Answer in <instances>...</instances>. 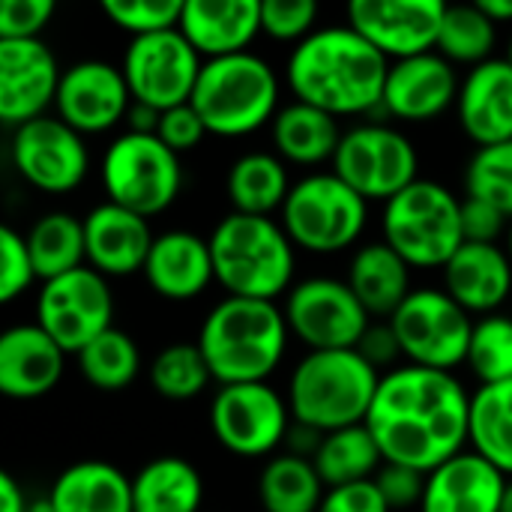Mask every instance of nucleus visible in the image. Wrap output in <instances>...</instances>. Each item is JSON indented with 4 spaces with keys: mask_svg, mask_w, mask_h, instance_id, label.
Returning a JSON list of instances; mask_svg holds the SVG:
<instances>
[{
    "mask_svg": "<svg viewBox=\"0 0 512 512\" xmlns=\"http://www.w3.org/2000/svg\"><path fill=\"white\" fill-rule=\"evenodd\" d=\"M366 429L384 462L432 474L471 444V396L453 372L405 363L384 372Z\"/></svg>",
    "mask_w": 512,
    "mask_h": 512,
    "instance_id": "f257e3e1",
    "label": "nucleus"
},
{
    "mask_svg": "<svg viewBox=\"0 0 512 512\" xmlns=\"http://www.w3.org/2000/svg\"><path fill=\"white\" fill-rule=\"evenodd\" d=\"M390 60L348 24L318 27L291 48L285 78L297 102L333 117L384 114Z\"/></svg>",
    "mask_w": 512,
    "mask_h": 512,
    "instance_id": "f03ea898",
    "label": "nucleus"
},
{
    "mask_svg": "<svg viewBox=\"0 0 512 512\" xmlns=\"http://www.w3.org/2000/svg\"><path fill=\"white\" fill-rule=\"evenodd\" d=\"M288 321L273 300L225 297L198 330V348L219 387L267 384L288 351Z\"/></svg>",
    "mask_w": 512,
    "mask_h": 512,
    "instance_id": "7ed1b4c3",
    "label": "nucleus"
},
{
    "mask_svg": "<svg viewBox=\"0 0 512 512\" xmlns=\"http://www.w3.org/2000/svg\"><path fill=\"white\" fill-rule=\"evenodd\" d=\"M216 285L228 297L273 300L294 288L297 246L270 216L228 213L210 231Z\"/></svg>",
    "mask_w": 512,
    "mask_h": 512,
    "instance_id": "20e7f679",
    "label": "nucleus"
},
{
    "mask_svg": "<svg viewBox=\"0 0 512 512\" xmlns=\"http://www.w3.org/2000/svg\"><path fill=\"white\" fill-rule=\"evenodd\" d=\"M381 378L384 375L357 348L309 351L288 381L291 417L321 435L363 426Z\"/></svg>",
    "mask_w": 512,
    "mask_h": 512,
    "instance_id": "39448f33",
    "label": "nucleus"
},
{
    "mask_svg": "<svg viewBox=\"0 0 512 512\" xmlns=\"http://www.w3.org/2000/svg\"><path fill=\"white\" fill-rule=\"evenodd\" d=\"M189 102L210 135L243 138L279 114V75L252 51L204 60Z\"/></svg>",
    "mask_w": 512,
    "mask_h": 512,
    "instance_id": "423d86ee",
    "label": "nucleus"
},
{
    "mask_svg": "<svg viewBox=\"0 0 512 512\" xmlns=\"http://www.w3.org/2000/svg\"><path fill=\"white\" fill-rule=\"evenodd\" d=\"M381 234L411 270H444L465 246L462 198L438 180H417L384 204Z\"/></svg>",
    "mask_w": 512,
    "mask_h": 512,
    "instance_id": "0eeeda50",
    "label": "nucleus"
},
{
    "mask_svg": "<svg viewBox=\"0 0 512 512\" xmlns=\"http://www.w3.org/2000/svg\"><path fill=\"white\" fill-rule=\"evenodd\" d=\"M279 216L297 249L312 255H336L363 237L369 201L333 171H312L291 186Z\"/></svg>",
    "mask_w": 512,
    "mask_h": 512,
    "instance_id": "6e6552de",
    "label": "nucleus"
},
{
    "mask_svg": "<svg viewBox=\"0 0 512 512\" xmlns=\"http://www.w3.org/2000/svg\"><path fill=\"white\" fill-rule=\"evenodd\" d=\"M99 174L108 201L144 219L165 213L183 189L180 156L156 135H117L102 156Z\"/></svg>",
    "mask_w": 512,
    "mask_h": 512,
    "instance_id": "1a4fd4ad",
    "label": "nucleus"
},
{
    "mask_svg": "<svg viewBox=\"0 0 512 512\" xmlns=\"http://www.w3.org/2000/svg\"><path fill=\"white\" fill-rule=\"evenodd\" d=\"M333 174L366 201L387 204L420 180V156L402 129L369 120L345 129L333 156Z\"/></svg>",
    "mask_w": 512,
    "mask_h": 512,
    "instance_id": "9d476101",
    "label": "nucleus"
},
{
    "mask_svg": "<svg viewBox=\"0 0 512 512\" xmlns=\"http://www.w3.org/2000/svg\"><path fill=\"white\" fill-rule=\"evenodd\" d=\"M390 327L411 366L453 372L468 360L474 321L444 288H414Z\"/></svg>",
    "mask_w": 512,
    "mask_h": 512,
    "instance_id": "9b49d317",
    "label": "nucleus"
},
{
    "mask_svg": "<svg viewBox=\"0 0 512 512\" xmlns=\"http://www.w3.org/2000/svg\"><path fill=\"white\" fill-rule=\"evenodd\" d=\"M285 321L297 342L309 351L357 348L372 324V315L354 297L345 279L309 276L285 297Z\"/></svg>",
    "mask_w": 512,
    "mask_h": 512,
    "instance_id": "f8f14e48",
    "label": "nucleus"
},
{
    "mask_svg": "<svg viewBox=\"0 0 512 512\" xmlns=\"http://www.w3.org/2000/svg\"><path fill=\"white\" fill-rule=\"evenodd\" d=\"M120 69L132 102L168 111L192 99L204 60L180 33V27H174L129 39Z\"/></svg>",
    "mask_w": 512,
    "mask_h": 512,
    "instance_id": "ddd939ff",
    "label": "nucleus"
},
{
    "mask_svg": "<svg viewBox=\"0 0 512 512\" xmlns=\"http://www.w3.org/2000/svg\"><path fill=\"white\" fill-rule=\"evenodd\" d=\"M36 324L66 351L78 354L105 330H111L114 297L102 273L78 267L66 276L42 282L36 294Z\"/></svg>",
    "mask_w": 512,
    "mask_h": 512,
    "instance_id": "4468645a",
    "label": "nucleus"
},
{
    "mask_svg": "<svg viewBox=\"0 0 512 512\" xmlns=\"http://www.w3.org/2000/svg\"><path fill=\"white\" fill-rule=\"evenodd\" d=\"M294 426L288 399L270 384L219 387L210 402V429L216 441L243 459L270 456L279 450Z\"/></svg>",
    "mask_w": 512,
    "mask_h": 512,
    "instance_id": "2eb2a0df",
    "label": "nucleus"
},
{
    "mask_svg": "<svg viewBox=\"0 0 512 512\" xmlns=\"http://www.w3.org/2000/svg\"><path fill=\"white\" fill-rule=\"evenodd\" d=\"M9 156L21 180L48 195L78 189L90 168L84 135L48 114L12 129Z\"/></svg>",
    "mask_w": 512,
    "mask_h": 512,
    "instance_id": "dca6fc26",
    "label": "nucleus"
},
{
    "mask_svg": "<svg viewBox=\"0 0 512 512\" xmlns=\"http://www.w3.org/2000/svg\"><path fill=\"white\" fill-rule=\"evenodd\" d=\"M444 12L441 0H351L345 24L387 60H408L435 51Z\"/></svg>",
    "mask_w": 512,
    "mask_h": 512,
    "instance_id": "f3484780",
    "label": "nucleus"
},
{
    "mask_svg": "<svg viewBox=\"0 0 512 512\" xmlns=\"http://www.w3.org/2000/svg\"><path fill=\"white\" fill-rule=\"evenodd\" d=\"M132 93L123 69L108 60H78L60 75L54 111L81 135H99L126 120Z\"/></svg>",
    "mask_w": 512,
    "mask_h": 512,
    "instance_id": "a211bd4d",
    "label": "nucleus"
},
{
    "mask_svg": "<svg viewBox=\"0 0 512 512\" xmlns=\"http://www.w3.org/2000/svg\"><path fill=\"white\" fill-rule=\"evenodd\" d=\"M63 69L42 39H0V120L18 129L48 114Z\"/></svg>",
    "mask_w": 512,
    "mask_h": 512,
    "instance_id": "6ab92c4d",
    "label": "nucleus"
},
{
    "mask_svg": "<svg viewBox=\"0 0 512 512\" xmlns=\"http://www.w3.org/2000/svg\"><path fill=\"white\" fill-rule=\"evenodd\" d=\"M456 66L438 51L396 60L384 84V114L405 123H426L441 117L459 99Z\"/></svg>",
    "mask_w": 512,
    "mask_h": 512,
    "instance_id": "aec40b11",
    "label": "nucleus"
},
{
    "mask_svg": "<svg viewBox=\"0 0 512 512\" xmlns=\"http://www.w3.org/2000/svg\"><path fill=\"white\" fill-rule=\"evenodd\" d=\"M66 366V351L33 321L15 324L0 336V393L15 402L48 396Z\"/></svg>",
    "mask_w": 512,
    "mask_h": 512,
    "instance_id": "412c9836",
    "label": "nucleus"
},
{
    "mask_svg": "<svg viewBox=\"0 0 512 512\" xmlns=\"http://www.w3.org/2000/svg\"><path fill=\"white\" fill-rule=\"evenodd\" d=\"M153 240L156 234L150 231V222L120 204L102 201L84 216L87 267L102 276L144 273Z\"/></svg>",
    "mask_w": 512,
    "mask_h": 512,
    "instance_id": "4be33fe9",
    "label": "nucleus"
},
{
    "mask_svg": "<svg viewBox=\"0 0 512 512\" xmlns=\"http://www.w3.org/2000/svg\"><path fill=\"white\" fill-rule=\"evenodd\" d=\"M144 279L162 300L186 303L201 297L210 282H216L210 240L183 228L156 234L144 264Z\"/></svg>",
    "mask_w": 512,
    "mask_h": 512,
    "instance_id": "5701e85b",
    "label": "nucleus"
},
{
    "mask_svg": "<svg viewBox=\"0 0 512 512\" xmlns=\"http://www.w3.org/2000/svg\"><path fill=\"white\" fill-rule=\"evenodd\" d=\"M459 123L477 147L512 141V66L492 57L474 66L459 87Z\"/></svg>",
    "mask_w": 512,
    "mask_h": 512,
    "instance_id": "b1692460",
    "label": "nucleus"
},
{
    "mask_svg": "<svg viewBox=\"0 0 512 512\" xmlns=\"http://www.w3.org/2000/svg\"><path fill=\"white\" fill-rule=\"evenodd\" d=\"M180 33L201 54V60H219L249 51L261 33L258 0H186L180 15Z\"/></svg>",
    "mask_w": 512,
    "mask_h": 512,
    "instance_id": "393cba45",
    "label": "nucleus"
},
{
    "mask_svg": "<svg viewBox=\"0 0 512 512\" xmlns=\"http://www.w3.org/2000/svg\"><path fill=\"white\" fill-rule=\"evenodd\" d=\"M444 291L468 315H498L512 294V261L504 246L465 243L441 270Z\"/></svg>",
    "mask_w": 512,
    "mask_h": 512,
    "instance_id": "a878e982",
    "label": "nucleus"
},
{
    "mask_svg": "<svg viewBox=\"0 0 512 512\" xmlns=\"http://www.w3.org/2000/svg\"><path fill=\"white\" fill-rule=\"evenodd\" d=\"M507 483L495 465L465 450L426 477L420 512H501Z\"/></svg>",
    "mask_w": 512,
    "mask_h": 512,
    "instance_id": "bb28decb",
    "label": "nucleus"
},
{
    "mask_svg": "<svg viewBox=\"0 0 512 512\" xmlns=\"http://www.w3.org/2000/svg\"><path fill=\"white\" fill-rule=\"evenodd\" d=\"M354 297L372 315V321H390L396 309L411 297V267L384 240L363 243L348 264L345 276Z\"/></svg>",
    "mask_w": 512,
    "mask_h": 512,
    "instance_id": "cd10ccee",
    "label": "nucleus"
},
{
    "mask_svg": "<svg viewBox=\"0 0 512 512\" xmlns=\"http://www.w3.org/2000/svg\"><path fill=\"white\" fill-rule=\"evenodd\" d=\"M339 117L306 105V102H288L279 108V114L270 123V138L276 147V156L285 165L315 168L324 162H333L339 141H342Z\"/></svg>",
    "mask_w": 512,
    "mask_h": 512,
    "instance_id": "c85d7f7f",
    "label": "nucleus"
},
{
    "mask_svg": "<svg viewBox=\"0 0 512 512\" xmlns=\"http://www.w3.org/2000/svg\"><path fill=\"white\" fill-rule=\"evenodd\" d=\"M54 512H135L132 480L108 462H75L51 486Z\"/></svg>",
    "mask_w": 512,
    "mask_h": 512,
    "instance_id": "c756f323",
    "label": "nucleus"
},
{
    "mask_svg": "<svg viewBox=\"0 0 512 512\" xmlns=\"http://www.w3.org/2000/svg\"><path fill=\"white\" fill-rule=\"evenodd\" d=\"M291 177L288 165L276 153L252 150L234 159L225 177V192L234 207V213L243 216H270L282 213L288 192H291Z\"/></svg>",
    "mask_w": 512,
    "mask_h": 512,
    "instance_id": "7c9ffc66",
    "label": "nucleus"
},
{
    "mask_svg": "<svg viewBox=\"0 0 512 512\" xmlns=\"http://www.w3.org/2000/svg\"><path fill=\"white\" fill-rule=\"evenodd\" d=\"M204 480L180 456H159L132 477L135 512H201Z\"/></svg>",
    "mask_w": 512,
    "mask_h": 512,
    "instance_id": "2f4dec72",
    "label": "nucleus"
},
{
    "mask_svg": "<svg viewBox=\"0 0 512 512\" xmlns=\"http://www.w3.org/2000/svg\"><path fill=\"white\" fill-rule=\"evenodd\" d=\"M24 243H27L39 282H51L78 267H87L84 264L87 261L84 219H75L72 213L54 210V213L39 216L24 234Z\"/></svg>",
    "mask_w": 512,
    "mask_h": 512,
    "instance_id": "473e14b6",
    "label": "nucleus"
},
{
    "mask_svg": "<svg viewBox=\"0 0 512 512\" xmlns=\"http://www.w3.org/2000/svg\"><path fill=\"white\" fill-rule=\"evenodd\" d=\"M312 465L327 489H339V486L375 480L378 471L384 468V453L363 423L324 435Z\"/></svg>",
    "mask_w": 512,
    "mask_h": 512,
    "instance_id": "72a5a7b5",
    "label": "nucleus"
},
{
    "mask_svg": "<svg viewBox=\"0 0 512 512\" xmlns=\"http://www.w3.org/2000/svg\"><path fill=\"white\" fill-rule=\"evenodd\" d=\"M327 495L312 459L291 453L273 456L258 477V501L264 512H318Z\"/></svg>",
    "mask_w": 512,
    "mask_h": 512,
    "instance_id": "f704fd0d",
    "label": "nucleus"
},
{
    "mask_svg": "<svg viewBox=\"0 0 512 512\" xmlns=\"http://www.w3.org/2000/svg\"><path fill=\"white\" fill-rule=\"evenodd\" d=\"M471 447L512 480V381L480 387L471 396Z\"/></svg>",
    "mask_w": 512,
    "mask_h": 512,
    "instance_id": "c9c22d12",
    "label": "nucleus"
},
{
    "mask_svg": "<svg viewBox=\"0 0 512 512\" xmlns=\"http://www.w3.org/2000/svg\"><path fill=\"white\" fill-rule=\"evenodd\" d=\"M81 378L102 393H120L135 384L141 372V351L126 330H105L87 348L75 354Z\"/></svg>",
    "mask_w": 512,
    "mask_h": 512,
    "instance_id": "e433bc0d",
    "label": "nucleus"
},
{
    "mask_svg": "<svg viewBox=\"0 0 512 512\" xmlns=\"http://www.w3.org/2000/svg\"><path fill=\"white\" fill-rule=\"evenodd\" d=\"M495 42H498V24L489 15H483V9L477 3H456L447 6L444 12L435 51L447 57L453 66L462 63L474 69L492 60Z\"/></svg>",
    "mask_w": 512,
    "mask_h": 512,
    "instance_id": "4c0bfd02",
    "label": "nucleus"
},
{
    "mask_svg": "<svg viewBox=\"0 0 512 512\" xmlns=\"http://www.w3.org/2000/svg\"><path fill=\"white\" fill-rule=\"evenodd\" d=\"M213 381L210 366L198 345L177 342L162 348L150 363V387L168 402H189Z\"/></svg>",
    "mask_w": 512,
    "mask_h": 512,
    "instance_id": "58836bf2",
    "label": "nucleus"
},
{
    "mask_svg": "<svg viewBox=\"0 0 512 512\" xmlns=\"http://www.w3.org/2000/svg\"><path fill=\"white\" fill-rule=\"evenodd\" d=\"M465 366L480 381V387L512 381V318L486 315L474 321Z\"/></svg>",
    "mask_w": 512,
    "mask_h": 512,
    "instance_id": "ea45409f",
    "label": "nucleus"
},
{
    "mask_svg": "<svg viewBox=\"0 0 512 512\" xmlns=\"http://www.w3.org/2000/svg\"><path fill=\"white\" fill-rule=\"evenodd\" d=\"M465 198L498 207L512 222V141L474 150L465 168Z\"/></svg>",
    "mask_w": 512,
    "mask_h": 512,
    "instance_id": "a19ab883",
    "label": "nucleus"
},
{
    "mask_svg": "<svg viewBox=\"0 0 512 512\" xmlns=\"http://www.w3.org/2000/svg\"><path fill=\"white\" fill-rule=\"evenodd\" d=\"M102 9L111 18V24L132 33V39L159 30H174L180 27L183 15L180 0H108Z\"/></svg>",
    "mask_w": 512,
    "mask_h": 512,
    "instance_id": "79ce46f5",
    "label": "nucleus"
},
{
    "mask_svg": "<svg viewBox=\"0 0 512 512\" xmlns=\"http://www.w3.org/2000/svg\"><path fill=\"white\" fill-rule=\"evenodd\" d=\"M318 3L315 0H264L261 3V33L276 42L300 45L318 27Z\"/></svg>",
    "mask_w": 512,
    "mask_h": 512,
    "instance_id": "37998d69",
    "label": "nucleus"
},
{
    "mask_svg": "<svg viewBox=\"0 0 512 512\" xmlns=\"http://www.w3.org/2000/svg\"><path fill=\"white\" fill-rule=\"evenodd\" d=\"M0 264V303H12L39 279L24 234L15 228H0Z\"/></svg>",
    "mask_w": 512,
    "mask_h": 512,
    "instance_id": "c03bdc74",
    "label": "nucleus"
},
{
    "mask_svg": "<svg viewBox=\"0 0 512 512\" xmlns=\"http://www.w3.org/2000/svg\"><path fill=\"white\" fill-rule=\"evenodd\" d=\"M426 477L423 471H414V468H405V465H393V462H384V468L378 471L375 477V486L381 492V498L387 501L390 512L402 510H420L423 504V495H426Z\"/></svg>",
    "mask_w": 512,
    "mask_h": 512,
    "instance_id": "a18cd8bd",
    "label": "nucleus"
},
{
    "mask_svg": "<svg viewBox=\"0 0 512 512\" xmlns=\"http://www.w3.org/2000/svg\"><path fill=\"white\" fill-rule=\"evenodd\" d=\"M54 18L51 0H3L0 39H39Z\"/></svg>",
    "mask_w": 512,
    "mask_h": 512,
    "instance_id": "49530a36",
    "label": "nucleus"
},
{
    "mask_svg": "<svg viewBox=\"0 0 512 512\" xmlns=\"http://www.w3.org/2000/svg\"><path fill=\"white\" fill-rule=\"evenodd\" d=\"M207 135H210V132H207V126H204V120L198 117V111L192 108V102L162 111L159 129H156V138H159L165 147H171L177 156L195 150Z\"/></svg>",
    "mask_w": 512,
    "mask_h": 512,
    "instance_id": "de8ad7c7",
    "label": "nucleus"
},
{
    "mask_svg": "<svg viewBox=\"0 0 512 512\" xmlns=\"http://www.w3.org/2000/svg\"><path fill=\"white\" fill-rule=\"evenodd\" d=\"M510 231V219L477 198H462V237L465 243H486V246H501V240Z\"/></svg>",
    "mask_w": 512,
    "mask_h": 512,
    "instance_id": "09e8293b",
    "label": "nucleus"
},
{
    "mask_svg": "<svg viewBox=\"0 0 512 512\" xmlns=\"http://www.w3.org/2000/svg\"><path fill=\"white\" fill-rule=\"evenodd\" d=\"M318 512H390V507L381 498L375 480H366V483H354V486L327 489Z\"/></svg>",
    "mask_w": 512,
    "mask_h": 512,
    "instance_id": "8fccbe9b",
    "label": "nucleus"
},
{
    "mask_svg": "<svg viewBox=\"0 0 512 512\" xmlns=\"http://www.w3.org/2000/svg\"><path fill=\"white\" fill-rule=\"evenodd\" d=\"M357 351L384 375V372H393L396 369V360H402V348H399V339L390 327V321H372L369 330L363 333Z\"/></svg>",
    "mask_w": 512,
    "mask_h": 512,
    "instance_id": "3c124183",
    "label": "nucleus"
},
{
    "mask_svg": "<svg viewBox=\"0 0 512 512\" xmlns=\"http://www.w3.org/2000/svg\"><path fill=\"white\" fill-rule=\"evenodd\" d=\"M159 117H162V111H156V108H150V105H141V102H132V108H129V114H126V123H129V132L156 135Z\"/></svg>",
    "mask_w": 512,
    "mask_h": 512,
    "instance_id": "603ef678",
    "label": "nucleus"
},
{
    "mask_svg": "<svg viewBox=\"0 0 512 512\" xmlns=\"http://www.w3.org/2000/svg\"><path fill=\"white\" fill-rule=\"evenodd\" d=\"M27 495L12 474H0V512H27Z\"/></svg>",
    "mask_w": 512,
    "mask_h": 512,
    "instance_id": "864d4df0",
    "label": "nucleus"
},
{
    "mask_svg": "<svg viewBox=\"0 0 512 512\" xmlns=\"http://www.w3.org/2000/svg\"><path fill=\"white\" fill-rule=\"evenodd\" d=\"M483 15H489L495 24H510L512 21V0H477Z\"/></svg>",
    "mask_w": 512,
    "mask_h": 512,
    "instance_id": "5fc2aeb1",
    "label": "nucleus"
},
{
    "mask_svg": "<svg viewBox=\"0 0 512 512\" xmlns=\"http://www.w3.org/2000/svg\"><path fill=\"white\" fill-rule=\"evenodd\" d=\"M27 512H54V507H51V501H48V498H36V501H30Z\"/></svg>",
    "mask_w": 512,
    "mask_h": 512,
    "instance_id": "6e6d98bb",
    "label": "nucleus"
},
{
    "mask_svg": "<svg viewBox=\"0 0 512 512\" xmlns=\"http://www.w3.org/2000/svg\"><path fill=\"white\" fill-rule=\"evenodd\" d=\"M501 512H512V480L507 483V492H504V504H501Z\"/></svg>",
    "mask_w": 512,
    "mask_h": 512,
    "instance_id": "4d7b16f0",
    "label": "nucleus"
},
{
    "mask_svg": "<svg viewBox=\"0 0 512 512\" xmlns=\"http://www.w3.org/2000/svg\"><path fill=\"white\" fill-rule=\"evenodd\" d=\"M504 249H507V255H510V261H512V222H510V231H507V237H504Z\"/></svg>",
    "mask_w": 512,
    "mask_h": 512,
    "instance_id": "13d9d810",
    "label": "nucleus"
},
{
    "mask_svg": "<svg viewBox=\"0 0 512 512\" xmlns=\"http://www.w3.org/2000/svg\"><path fill=\"white\" fill-rule=\"evenodd\" d=\"M507 60H510V66H512V36H510V48H507Z\"/></svg>",
    "mask_w": 512,
    "mask_h": 512,
    "instance_id": "bf43d9fd",
    "label": "nucleus"
}]
</instances>
